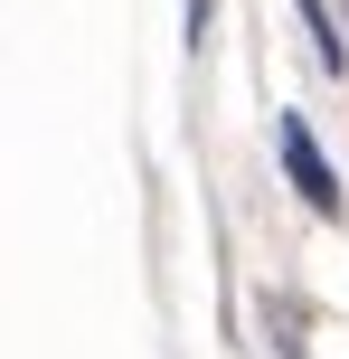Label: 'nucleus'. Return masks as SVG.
<instances>
[{
  "mask_svg": "<svg viewBox=\"0 0 349 359\" xmlns=\"http://www.w3.org/2000/svg\"><path fill=\"white\" fill-rule=\"evenodd\" d=\"M274 142H283V170H293V189H302V208H312V217H340V170L321 161V142H312V123H302V114H283V123H274Z\"/></svg>",
  "mask_w": 349,
  "mask_h": 359,
  "instance_id": "f257e3e1",
  "label": "nucleus"
},
{
  "mask_svg": "<svg viewBox=\"0 0 349 359\" xmlns=\"http://www.w3.org/2000/svg\"><path fill=\"white\" fill-rule=\"evenodd\" d=\"M302 19H312V48H321V67H331V76H349V38H340L331 0H302Z\"/></svg>",
  "mask_w": 349,
  "mask_h": 359,
  "instance_id": "f03ea898",
  "label": "nucleus"
}]
</instances>
